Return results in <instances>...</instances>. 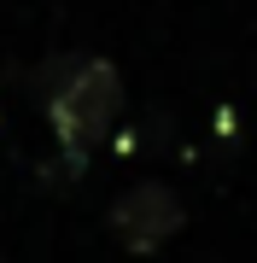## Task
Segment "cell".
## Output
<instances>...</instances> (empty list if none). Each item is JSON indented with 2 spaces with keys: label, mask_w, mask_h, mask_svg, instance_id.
Listing matches in <instances>:
<instances>
[{
  "label": "cell",
  "mask_w": 257,
  "mask_h": 263,
  "mask_svg": "<svg viewBox=\"0 0 257 263\" xmlns=\"http://www.w3.org/2000/svg\"><path fill=\"white\" fill-rule=\"evenodd\" d=\"M117 117H123V76L111 59H76L47 94V123L70 170L94 158V146L117 129Z\"/></svg>",
  "instance_id": "6da1fadb"
},
{
  "label": "cell",
  "mask_w": 257,
  "mask_h": 263,
  "mask_svg": "<svg viewBox=\"0 0 257 263\" xmlns=\"http://www.w3.org/2000/svg\"><path fill=\"white\" fill-rule=\"evenodd\" d=\"M181 222H187V211H181V199L164 187V181H141V187L117 193V205H111V234H117V246L134 252V257L170 246Z\"/></svg>",
  "instance_id": "7a4b0ae2"
}]
</instances>
